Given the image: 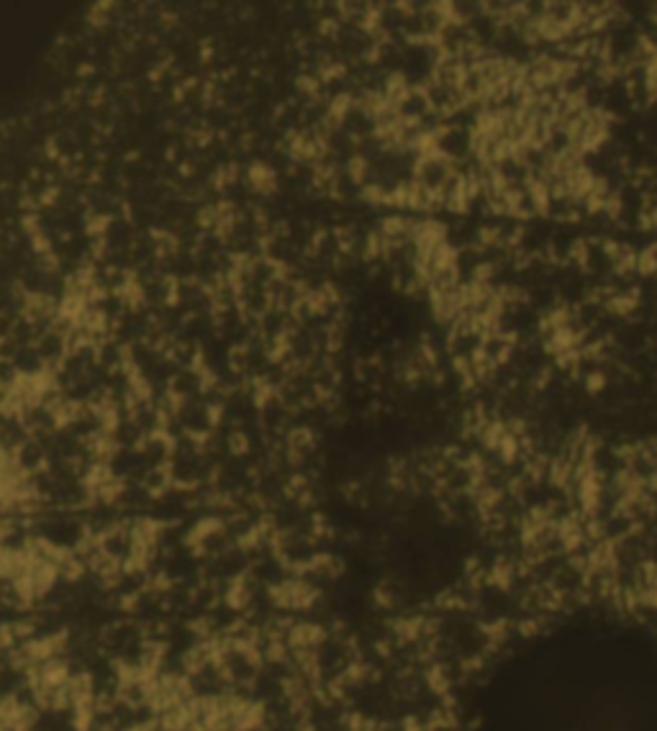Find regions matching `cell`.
<instances>
[{
	"instance_id": "ba28073f",
	"label": "cell",
	"mask_w": 657,
	"mask_h": 731,
	"mask_svg": "<svg viewBox=\"0 0 657 731\" xmlns=\"http://www.w3.org/2000/svg\"><path fill=\"white\" fill-rule=\"evenodd\" d=\"M604 216H609L611 221H621V216H624V195H621L619 190H613V193L609 195Z\"/></svg>"
},
{
	"instance_id": "30bf717a",
	"label": "cell",
	"mask_w": 657,
	"mask_h": 731,
	"mask_svg": "<svg viewBox=\"0 0 657 731\" xmlns=\"http://www.w3.org/2000/svg\"><path fill=\"white\" fill-rule=\"evenodd\" d=\"M652 224H655V232H657V208L652 210Z\"/></svg>"
},
{
	"instance_id": "8992f818",
	"label": "cell",
	"mask_w": 657,
	"mask_h": 731,
	"mask_svg": "<svg viewBox=\"0 0 657 731\" xmlns=\"http://www.w3.org/2000/svg\"><path fill=\"white\" fill-rule=\"evenodd\" d=\"M611 267H613V275H616V277L635 275V272H637V252L629 244H624V249H621V254H619V260L613 262Z\"/></svg>"
},
{
	"instance_id": "5b68a950",
	"label": "cell",
	"mask_w": 657,
	"mask_h": 731,
	"mask_svg": "<svg viewBox=\"0 0 657 731\" xmlns=\"http://www.w3.org/2000/svg\"><path fill=\"white\" fill-rule=\"evenodd\" d=\"M637 275H642V277L657 275V244L644 246L642 252H637Z\"/></svg>"
},
{
	"instance_id": "7a4b0ae2",
	"label": "cell",
	"mask_w": 657,
	"mask_h": 731,
	"mask_svg": "<svg viewBox=\"0 0 657 731\" xmlns=\"http://www.w3.org/2000/svg\"><path fill=\"white\" fill-rule=\"evenodd\" d=\"M639 300H642V290L632 288L627 293H616L611 298H606V311L611 316H619V318H629L632 314H637Z\"/></svg>"
},
{
	"instance_id": "3957f363",
	"label": "cell",
	"mask_w": 657,
	"mask_h": 731,
	"mask_svg": "<svg viewBox=\"0 0 657 731\" xmlns=\"http://www.w3.org/2000/svg\"><path fill=\"white\" fill-rule=\"evenodd\" d=\"M613 193V187L609 185V177L604 175H596V182L590 187L588 198L583 201V208L588 216H604V208H606V201H609V195Z\"/></svg>"
},
{
	"instance_id": "6da1fadb",
	"label": "cell",
	"mask_w": 657,
	"mask_h": 731,
	"mask_svg": "<svg viewBox=\"0 0 657 731\" xmlns=\"http://www.w3.org/2000/svg\"><path fill=\"white\" fill-rule=\"evenodd\" d=\"M562 182H565V187H568L570 206H573V203L578 206V203H583L585 198H588L590 187H593V182H596V172L590 170L588 164H580V167H578L568 180H562Z\"/></svg>"
},
{
	"instance_id": "277c9868",
	"label": "cell",
	"mask_w": 657,
	"mask_h": 731,
	"mask_svg": "<svg viewBox=\"0 0 657 731\" xmlns=\"http://www.w3.org/2000/svg\"><path fill=\"white\" fill-rule=\"evenodd\" d=\"M568 262L580 269H590V241L578 236L575 241H570L568 249Z\"/></svg>"
},
{
	"instance_id": "52a82bcc",
	"label": "cell",
	"mask_w": 657,
	"mask_h": 731,
	"mask_svg": "<svg viewBox=\"0 0 657 731\" xmlns=\"http://www.w3.org/2000/svg\"><path fill=\"white\" fill-rule=\"evenodd\" d=\"M496 272H498V264H496V262H491V260L478 262V264L472 267V272H470V280H472V283L493 285V277H496Z\"/></svg>"
},
{
	"instance_id": "9c48e42d",
	"label": "cell",
	"mask_w": 657,
	"mask_h": 731,
	"mask_svg": "<svg viewBox=\"0 0 657 731\" xmlns=\"http://www.w3.org/2000/svg\"><path fill=\"white\" fill-rule=\"evenodd\" d=\"M604 388H606V375L601 373V370L585 375V390H588L590 396H593V393H601Z\"/></svg>"
}]
</instances>
